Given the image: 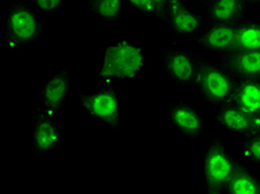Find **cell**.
I'll list each match as a JSON object with an SVG mask.
<instances>
[{
	"label": "cell",
	"instance_id": "1",
	"mask_svg": "<svg viewBox=\"0 0 260 194\" xmlns=\"http://www.w3.org/2000/svg\"><path fill=\"white\" fill-rule=\"evenodd\" d=\"M149 68V58L143 47L129 39L108 46L100 59L96 73L98 86H114L116 81H134Z\"/></svg>",
	"mask_w": 260,
	"mask_h": 194
},
{
	"label": "cell",
	"instance_id": "2",
	"mask_svg": "<svg viewBox=\"0 0 260 194\" xmlns=\"http://www.w3.org/2000/svg\"><path fill=\"white\" fill-rule=\"evenodd\" d=\"M194 58L197 62L194 89L202 101L215 109L232 103L237 79L217 62L199 54H194Z\"/></svg>",
	"mask_w": 260,
	"mask_h": 194
},
{
	"label": "cell",
	"instance_id": "3",
	"mask_svg": "<svg viewBox=\"0 0 260 194\" xmlns=\"http://www.w3.org/2000/svg\"><path fill=\"white\" fill-rule=\"evenodd\" d=\"M44 34V23L28 5L19 2L8 5L4 26V44L10 54L37 43Z\"/></svg>",
	"mask_w": 260,
	"mask_h": 194
},
{
	"label": "cell",
	"instance_id": "4",
	"mask_svg": "<svg viewBox=\"0 0 260 194\" xmlns=\"http://www.w3.org/2000/svg\"><path fill=\"white\" fill-rule=\"evenodd\" d=\"M236 162L237 160L229 153L222 138L219 134H215L207 146L203 162L207 194H224Z\"/></svg>",
	"mask_w": 260,
	"mask_h": 194
},
{
	"label": "cell",
	"instance_id": "5",
	"mask_svg": "<svg viewBox=\"0 0 260 194\" xmlns=\"http://www.w3.org/2000/svg\"><path fill=\"white\" fill-rule=\"evenodd\" d=\"M78 100L85 112L114 129L119 130L122 121V102L114 86H99L94 91H79Z\"/></svg>",
	"mask_w": 260,
	"mask_h": 194
},
{
	"label": "cell",
	"instance_id": "6",
	"mask_svg": "<svg viewBox=\"0 0 260 194\" xmlns=\"http://www.w3.org/2000/svg\"><path fill=\"white\" fill-rule=\"evenodd\" d=\"M162 71L170 80L186 88H194L197 75V62L194 55L184 48L168 47L160 54Z\"/></svg>",
	"mask_w": 260,
	"mask_h": 194
},
{
	"label": "cell",
	"instance_id": "7",
	"mask_svg": "<svg viewBox=\"0 0 260 194\" xmlns=\"http://www.w3.org/2000/svg\"><path fill=\"white\" fill-rule=\"evenodd\" d=\"M238 22L207 23L196 36L188 41L194 48L203 49L219 56L234 50Z\"/></svg>",
	"mask_w": 260,
	"mask_h": 194
},
{
	"label": "cell",
	"instance_id": "8",
	"mask_svg": "<svg viewBox=\"0 0 260 194\" xmlns=\"http://www.w3.org/2000/svg\"><path fill=\"white\" fill-rule=\"evenodd\" d=\"M164 25L177 38L189 40L207 25L200 10L189 8L184 0H170Z\"/></svg>",
	"mask_w": 260,
	"mask_h": 194
},
{
	"label": "cell",
	"instance_id": "9",
	"mask_svg": "<svg viewBox=\"0 0 260 194\" xmlns=\"http://www.w3.org/2000/svg\"><path fill=\"white\" fill-rule=\"evenodd\" d=\"M72 91V73L67 67H63L46 80L39 92L40 108L47 113L56 117L64 103L67 102Z\"/></svg>",
	"mask_w": 260,
	"mask_h": 194
},
{
	"label": "cell",
	"instance_id": "10",
	"mask_svg": "<svg viewBox=\"0 0 260 194\" xmlns=\"http://www.w3.org/2000/svg\"><path fill=\"white\" fill-rule=\"evenodd\" d=\"M168 121L177 132L191 141L198 140L206 131V121L202 112L182 100L170 105Z\"/></svg>",
	"mask_w": 260,
	"mask_h": 194
},
{
	"label": "cell",
	"instance_id": "11",
	"mask_svg": "<svg viewBox=\"0 0 260 194\" xmlns=\"http://www.w3.org/2000/svg\"><path fill=\"white\" fill-rule=\"evenodd\" d=\"M214 121L224 132L237 134L241 138L260 132V117L248 114L233 103L217 109Z\"/></svg>",
	"mask_w": 260,
	"mask_h": 194
},
{
	"label": "cell",
	"instance_id": "12",
	"mask_svg": "<svg viewBox=\"0 0 260 194\" xmlns=\"http://www.w3.org/2000/svg\"><path fill=\"white\" fill-rule=\"evenodd\" d=\"M34 151L37 156H45L55 150L62 141V132L57 123L55 117L47 113L40 107L34 115Z\"/></svg>",
	"mask_w": 260,
	"mask_h": 194
},
{
	"label": "cell",
	"instance_id": "13",
	"mask_svg": "<svg viewBox=\"0 0 260 194\" xmlns=\"http://www.w3.org/2000/svg\"><path fill=\"white\" fill-rule=\"evenodd\" d=\"M217 63L236 79H260V50H234L219 55Z\"/></svg>",
	"mask_w": 260,
	"mask_h": 194
},
{
	"label": "cell",
	"instance_id": "14",
	"mask_svg": "<svg viewBox=\"0 0 260 194\" xmlns=\"http://www.w3.org/2000/svg\"><path fill=\"white\" fill-rule=\"evenodd\" d=\"M246 0H210L200 6L206 23H236L245 18L249 9Z\"/></svg>",
	"mask_w": 260,
	"mask_h": 194
},
{
	"label": "cell",
	"instance_id": "15",
	"mask_svg": "<svg viewBox=\"0 0 260 194\" xmlns=\"http://www.w3.org/2000/svg\"><path fill=\"white\" fill-rule=\"evenodd\" d=\"M232 103L248 114L260 117V79H237Z\"/></svg>",
	"mask_w": 260,
	"mask_h": 194
},
{
	"label": "cell",
	"instance_id": "16",
	"mask_svg": "<svg viewBox=\"0 0 260 194\" xmlns=\"http://www.w3.org/2000/svg\"><path fill=\"white\" fill-rule=\"evenodd\" d=\"M224 194H260V176L237 161Z\"/></svg>",
	"mask_w": 260,
	"mask_h": 194
},
{
	"label": "cell",
	"instance_id": "17",
	"mask_svg": "<svg viewBox=\"0 0 260 194\" xmlns=\"http://www.w3.org/2000/svg\"><path fill=\"white\" fill-rule=\"evenodd\" d=\"M234 50H260V20L244 18L238 22Z\"/></svg>",
	"mask_w": 260,
	"mask_h": 194
},
{
	"label": "cell",
	"instance_id": "18",
	"mask_svg": "<svg viewBox=\"0 0 260 194\" xmlns=\"http://www.w3.org/2000/svg\"><path fill=\"white\" fill-rule=\"evenodd\" d=\"M87 7L100 20L114 23L125 14V0H88Z\"/></svg>",
	"mask_w": 260,
	"mask_h": 194
},
{
	"label": "cell",
	"instance_id": "19",
	"mask_svg": "<svg viewBox=\"0 0 260 194\" xmlns=\"http://www.w3.org/2000/svg\"><path fill=\"white\" fill-rule=\"evenodd\" d=\"M240 157L260 167V132L241 139Z\"/></svg>",
	"mask_w": 260,
	"mask_h": 194
},
{
	"label": "cell",
	"instance_id": "20",
	"mask_svg": "<svg viewBox=\"0 0 260 194\" xmlns=\"http://www.w3.org/2000/svg\"><path fill=\"white\" fill-rule=\"evenodd\" d=\"M38 10L44 14H51L59 11L64 5V0H31Z\"/></svg>",
	"mask_w": 260,
	"mask_h": 194
},
{
	"label": "cell",
	"instance_id": "21",
	"mask_svg": "<svg viewBox=\"0 0 260 194\" xmlns=\"http://www.w3.org/2000/svg\"><path fill=\"white\" fill-rule=\"evenodd\" d=\"M125 2L144 15L156 18V9L152 4V0H125Z\"/></svg>",
	"mask_w": 260,
	"mask_h": 194
},
{
	"label": "cell",
	"instance_id": "22",
	"mask_svg": "<svg viewBox=\"0 0 260 194\" xmlns=\"http://www.w3.org/2000/svg\"><path fill=\"white\" fill-rule=\"evenodd\" d=\"M170 3V0H152V4L156 9V18L164 23L165 17H166L167 7Z\"/></svg>",
	"mask_w": 260,
	"mask_h": 194
},
{
	"label": "cell",
	"instance_id": "23",
	"mask_svg": "<svg viewBox=\"0 0 260 194\" xmlns=\"http://www.w3.org/2000/svg\"><path fill=\"white\" fill-rule=\"evenodd\" d=\"M249 5L250 8H255V9H259L260 8V0H246Z\"/></svg>",
	"mask_w": 260,
	"mask_h": 194
},
{
	"label": "cell",
	"instance_id": "24",
	"mask_svg": "<svg viewBox=\"0 0 260 194\" xmlns=\"http://www.w3.org/2000/svg\"><path fill=\"white\" fill-rule=\"evenodd\" d=\"M208 2H210V0H197V3H199L200 6H203V5L207 4Z\"/></svg>",
	"mask_w": 260,
	"mask_h": 194
}]
</instances>
